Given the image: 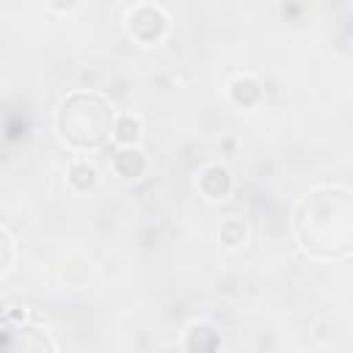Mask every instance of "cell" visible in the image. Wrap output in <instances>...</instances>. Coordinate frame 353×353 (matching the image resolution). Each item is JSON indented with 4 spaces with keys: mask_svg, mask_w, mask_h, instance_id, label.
Returning a JSON list of instances; mask_svg holds the SVG:
<instances>
[{
    "mask_svg": "<svg viewBox=\"0 0 353 353\" xmlns=\"http://www.w3.org/2000/svg\"><path fill=\"white\" fill-rule=\"evenodd\" d=\"M113 138L121 141V143H135L141 138V121L132 119V116H121L113 124Z\"/></svg>",
    "mask_w": 353,
    "mask_h": 353,
    "instance_id": "4",
    "label": "cell"
},
{
    "mask_svg": "<svg viewBox=\"0 0 353 353\" xmlns=\"http://www.w3.org/2000/svg\"><path fill=\"white\" fill-rule=\"evenodd\" d=\"M298 240L312 256H345L350 251V193L345 188H317L298 210Z\"/></svg>",
    "mask_w": 353,
    "mask_h": 353,
    "instance_id": "1",
    "label": "cell"
},
{
    "mask_svg": "<svg viewBox=\"0 0 353 353\" xmlns=\"http://www.w3.org/2000/svg\"><path fill=\"white\" fill-rule=\"evenodd\" d=\"M0 353H55L47 331L36 325H6L0 331Z\"/></svg>",
    "mask_w": 353,
    "mask_h": 353,
    "instance_id": "3",
    "label": "cell"
},
{
    "mask_svg": "<svg viewBox=\"0 0 353 353\" xmlns=\"http://www.w3.org/2000/svg\"><path fill=\"white\" fill-rule=\"evenodd\" d=\"M14 262V237L8 234V229L0 226V276L11 268Z\"/></svg>",
    "mask_w": 353,
    "mask_h": 353,
    "instance_id": "5",
    "label": "cell"
},
{
    "mask_svg": "<svg viewBox=\"0 0 353 353\" xmlns=\"http://www.w3.org/2000/svg\"><path fill=\"white\" fill-rule=\"evenodd\" d=\"M113 108L105 97L94 91H74L69 94L55 116L58 135L66 146L77 152H91L102 146L113 135Z\"/></svg>",
    "mask_w": 353,
    "mask_h": 353,
    "instance_id": "2",
    "label": "cell"
}]
</instances>
